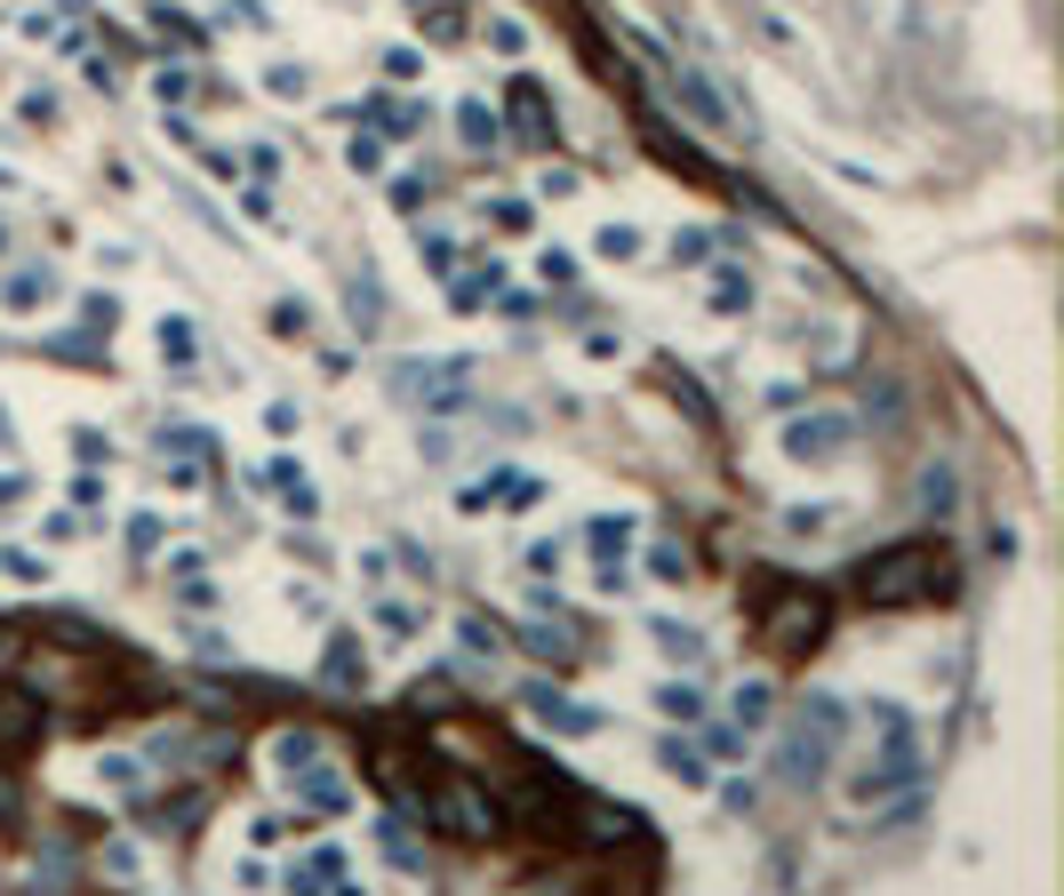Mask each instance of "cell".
Masks as SVG:
<instances>
[{
    "label": "cell",
    "mask_w": 1064,
    "mask_h": 896,
    "mask_svg": "<svg viewBox=\"0 0 1064 896\" xmlns=\"http://www.w3.org/2000/svg\"><path fill=\"white\" fill-rule=\"evenodd\" d=\"M672 96L689 105V121H697V128H712V136H720V128H737V121H729V105H720V88L697 73V64H672Z\"/></svg>",
    "instance_id": "8992f818"
},
{
    "label": "cell",
    "mask_w": 1064,
    "mask_h": 896,
    "mask_svg": "<svg viewBox=\"0 0 1064 896\" xmlns=\"http://www.w3.org/2000/svg\"><path fill=\"white\" fill-rule=\"evenodd\" d=\"M345 881H353L345 848H313V856H296V865H289V888H328V896H353Z\"/></svg>",
    "instance_id": "52a82bcc"
},
{
    "label": "cell",
    "mask_w": 1064,
    "mask_h": 896,
    "mask_svg": "<svg viewBox=\"0 0 1064 896\" xmlns=\"http://www.w3.org/2000/svg\"><path fill=\"white\" fill-rule=\"evenodd\" d=\"M264 88L289 96V105H304V96H313V73H304V64H264Z\"/></svg>",
    "instance_id": "cb8c5ba5"
},
{
    "label": "cell",
    "mask_w": 1064,
    "mask_h": 896,
    "mask_svg": "<svg viewBox=\"0 0 1064 896\" xmlns=\"http://www.w3.org/2000/svg\"><path fill=\"white\" fill-rule=\"evenodd\" d=\"M648 576H657V584H689V544L657 536V544H648Z\"/></svg>",
    "instance_id": "ac0fdd59"
},
{
    "label": "cell",
    "mask_w": 1064,
    "mask_h": 896,
    "mask_svg": "<svg viewBox=\"0 0 1064 896\" xmlns=\"http://www.w3.org/2000/svg\"><path fill=\"white\" fill-rule=\"evenodd\" d=\"M720 809H752V777H729V784H720Z\"/></svg>",
    "instance_id": "ee69618b"
},
{
    "label": "cell",
    "mask_w": 1064,
    "mask_h": 896,
    "mask_svg": "<svg viewBox=\"0 0 1064 896\" xmlns=\"http://www.w3.org/2000/svg\"><path fill=\"white\" fill-rule=\"evenodd\" d=\"M929 561H937L929 544H897V553H888L880 569H865V593H873V601H920V593L937 584V576H920Z\"/></svg>",
    "instance_id": "277c9868"
},
{
    "label": "cell",
    "mask_w": 1064,
    "mask_h": 896,
    "mask_svg": "<svg viewBox=\"0 0 1064 896\" xmlns=\"http://www.w3.org/2000/svg\"><path fill=\"white\" fill-rule=\"evenodd\" d=\"M345 160H353V168H361V177H368V168H376V160H385V136H353V145H345Z\"/></svg>",
    "instance_id": "f35d334b"
},
{
    "label": "cell",
    "mask_w": 1064,
    "mask_h": 896,
    "mask_svg": "<svg viewBox=\"0 0 1064 896\" xmlns=\"http://www.w3.org/2000/svg\"><path fill=\"white\" fill-rule=\"evenodd\" d=\"M521 648H529V657H568V633H561V625H529Z\"/></svg>",
    "instance_id": "d6a6232c"
},
{
    "label": "cell",
    "mask_w": 1064,
    "mask_h": 896,
    "mask_svg": "<svg viewBox=\"0 0 1064 896\" xmlns=\"http://www.w3.org/2000/svg\"><path fill=\"white\" fill-rule=\"evenodd\" d=\"M449 448H457V440H449V433H440V425H432V433L417 440V457H425V465H449Z\"/></svg>",
    "instance_id": "ab89813d"
},
{
    "label": "cell",
    "mask_w": 1064,
    "mask_h": 896,
    "mask_svg": "<svg viewBox=\"0 0 1064 896\" xmlns=\"http://www.w3.org/2000/svg\"><path fill=\"white\" fill-rule=\"evenodd\" d=\"M153 544H160V512H136V521H128V553H153Z\"/></svg>",
    "instance_id": "8d00e7d4"
},
{
    "label": "cell",
    "mask_w": 1064,
    "mask_h": 896,
    "mask_svg": "<svg viewBox=\"0 0 1064 896\" xmlns=\"http://www.w3.org/2000/svg\"><path fill=\"white\" fill-rule=\"evenodd\" d=\"M321 680H328V688H353V697L368 688V657H361V640H353V633H328V648H321Z\"/></svg>",
    "instance_id": "ba28073f"
},
{
    "label": "cell",
    "mask_w": 1064,
    "mask_h": 896,
    "mask_svg": "<svg viewBox=\"0 0 1064 896\" xmlns=\"http://www.w3.org/2000/svg\"><path fill=\"white\" fill-rule=\"evenodd\" d=\"M376 841H385V856H393L400 873H417V865H425V856H417V841H408L400 824H385V833H376Z\"/></svg>",
    "instance_id": "836d02e7"
},
{
    "label": "cell",
    "mask_w": 1064,
    "mask_h": 896,
    "mask_svg": "<svg viewBox=\"0 0 1064 896\" xmlns=\"http://www.w3.org/2000/svg\"><path fill=\"white\" fill-rule=\"evenodd\" d=\"M0 240H9V232H0Z\"/></svg>",
    "instance_id": "bcb514c9"
},
{
    "label": "cell",
    "mask_w": 1064,
    "mask_h": 896,
    "mask_svg": "<svg viewBox=\"0 0 1064 896\" xmlns=\"http://www.w3.org/2000/svg\"><path fill=\"white\" fill-rule=\"evenodd\" d=\"M73 457H81V465H113V440L81 425V433H73Z\"/></svg>",
    "instance_id": "d590c367"
},
{
    "label": "cell",
    "mask_w": 1064,
    "mask_h": 896,
    "mask_svg": "<svg viewBox=\"0 0 1064 896\" xmlns=\"http://www.w3.org/2000/svg\"><path fill=\"white\" fill-rule=\"evenodd\" d=\"M657 712L680 720V729H697V720H705V688H697V680H665V688H657Z\"/></svg>",
    "instance_id": "2e32d148"
},
{
    "label": "cell",
    "mask_w": 1064,
    "mask_h": 896,
    "mask_svg": "<svg viewBox=\"0 0 1064 896\" xmlns=\"http://www.w3.org/2000/svg\"><path fill=\"white\" fill-rule=\"evenodd\" d=\"M24 121H32V128H49V121H56V96L32 88V96H24Z\"/></svg>",
    "instance_id": "7bdbcfd3"
},
{
    "label": "cell",
    "mask_w": 1064,
    "mask_h": 896,
    "mask_svg": "<svg viewBox=\"0 0 1064 896\" xmlns=\"http://www.w3.org/2000/svg\"><path fill=\"white\" fill-rule=\"evenodd\" d=\"M440 809H449V824H457V833H465V841H480V833H489V824H497L489 809H480V801H472V792H449V801H440Z\"/></svg>",
    "instance_id": "7402d4cb"
},
{
    "label": "cell",
    "mask_w": 1064,
    "mask_h": 896,
    "mask_svg": "<svg viewBox=\"0 0 1064 896\" xmlns=\"http://www.w3.org/2000/svg\"><path fill=\"white\" fill-rule=\"evenodd\" d=\"M536 192H544V200H568V192H576V177H568V168H544V177H536Z\"/></svg>",
    "instance_id": "60d3db41"
},
{
    "label": "cell",
    "mask_w": 1064,
    "mask_h": 896,
    "mask_svg": "<svg viewBox=\"0 0 1064 896\" xmlns=\"http://www.w3.org/2000/svg\"><path fill=\"white\" fill-rule=\"evenodd\" d=\"M81 321L113 336V321H121V296H105V289H88V296H81Z\"/></svg>",
    "instance_id": "1f68e13d"
},
{
    "label": "cell",
    "mask_w": 1064,
    "mask_h": 896,
    "mask_svg": "<svg viewBox=\"0 0 1064 896\" xmlns=\"http://www.w3.org/2000/svg\"><path fill=\"white\" fill-rule=\"evenodd\" d=\"M712 313H752V281H744V272H712Z\"/></svg>",
    "instance_id": "603a6c76"
},
{
    "label": "cell",
    "mask_w": 1064,
    "mask_h": 896,
    "mask_svg": "<svg viewBox=\"0 0 1064 896\" xmlns=\"http://www.w3.org/2000/svg\"><path fill=\"white\" fill-rule=\"evenodd\" d=\"M289 777H296V792H304L313 809H345V784L321 777V761H304V769H289Z\"/></svg>",
    "instance_id": "d6986e66"
},
{
    "label": "cell",
    "mask_w": 1064,
    "mask_h": 896,
    "mask_svg": "<svg viewBox=\"0 0 1064 896\" xmlns=\"http://www.w3.org/2000/svg\"><path fill=\"white\" fill-rule=\"evenodd\" d=\"M489 49H497V56H529V24L497 9V17H489Z\"/></svg>",
    "instance_id": "d4e9b609"
},
{
    "label": "cell",
    "mask_w": 1064,
    "mask_h": 896,
    "mask_svg": "<svg viewBox=\"0 0 1064 896\" xmlns=\"http://www.w3.org/2000/svg\"><path fill=\"white\" fill-rule=\"evenodd\" d=\"M640 536V521H633V512H601V521L585 529V544H593V553L601 561H625V544Z\"/></svg>",
    "instance_id": "9a60e30c"
},
{
    "label": "cell",
    "mask_w": 1064,
    "mask_h": 896,
    "mask_svg": "<svg viewBox=\"0 0 1064 896\" xmlns=\"http://www.w3.org/2000/svg\"><path fill=\"white\" fill-rule=\"evenodd\" d=\"M593 257H601V264H633V257H640V225L608 217V225L593 232Z\"/></svg>",
    "instance_id": "e0dca14e"
},
{
    "label": "cell",
    "mask_w": 1064,
    "mask_h": 896,
    "mask_svg": "<svg viewBox=\"0 0 1064 896\" xmlns=\"http://www.w3.org/2000/svg\"><path fill=\"white\" fill-rule=\"evenodd\" d=\"M0 192H17V168H9V160H0Z\"/></svg>",
    "instance_id": "f6af8a7d"
},
{
    "label": "cell",
    "mask_w": 1064,
    "mask_h": 896,
    "mask_svg": "<svg viewBox=\"0 0 1064 896\" xmlns=\"http://www.w3.org/2000/svg\"><path fill=\"white\" fill-rule=\"evenodd\" d=\"M497 136H504V128H497V105H489V96H465V105H457V145H465V153H489Z\"/></svg>",
    "instance_id": "8fae6325"
},
{
    "label": "cell",
    "mask_w": 1064,
    "mask_h": 896,
    "mask_svg": "<svg viewBox=\"0 0 1064 896\" xmlns=\"http://www.w3.org/2000/svg\"><path fill=\"white\" fill-rule=\"evenodd\" d=\"M784 529H793V536H825V529H833V504H793V512H784Z\"/></svg>",
    "instance_id": "4dcf8cb0"
},
{
    "label": "cell",
    "mask_w": 1064,
    "mask_h": 896,
    "mask_svg": "<svg viewBox=\"0 0 1064 896\" xmlns=\"http://www.w3.org/2000/svg\"><path fill=\"white\" fill-rule=\"evenodd\" d=\"M192 353H200V336H192V321H185V313H168V321H160V361H177V368H192Z\"/></svg>",
    "instance_id": "ffe728a7"
},
{
    "label": "cell",
    "mask_w": 1064,
    "mask_h": 896,
    "mask_svg": "<svg viewBox=\"0 0 1064 896\" xmlns=\"http://www.w3.org/2000/svg\"><path fill=\"white\" fill-rule=\"evenodd\" d=\"M0 576H17V584H49V561L17 544V553H0Z\"/></svg>",
    "instance_id": "f546056e"
},
{
    "label": "cell",
    "mask_w": 1064,
    "mask_h": 896,
    "mask_svg": "<svg viewBox=\"0 0 1064 896\" xmlns=\"http://www.w3.org/2000/svg\"><path fill=\"white\" fill-rule=\"evenodd\" d=\"M417 73H425L417 49H385V81H417Z\"/></svg>",
    "instance_id": "74e56055"
},
{
    "label": "cell",
    "mask_w": 1064,
    "mask_h": 896,
    "mask_svg": "<svg viewBox=\"0 0 1064 896\" xmlns=\"http://www.w3.org/2000/svg\"><path fill=\"white\" fill-rule=\"evenodd\" d=\"M272 489L289 497V512H296V521H321V489H313V472H304L296 457H272Z\"/></svg>",
    "instance_id": "30bf717a"
},
{
    "label": "cell",
    "mask_w": 1064,
    "mask_h": 896,
    "mask_svg": "<svg viewBox=\"0 0 1064 896\" xmlns=\"http://www.w3.org/2000/svg\"><path fill=\"white\" fill-rule=\"evenodd\" d=\"M672 264H712V232H705V225H680V232H672Z\"/></svg>",
    "instance_id": "f1b7e54d"
},
{
    "label": "cell",
    "mask_w": 1064,
    "mask_h": 896,
    "mask_svg": "<svg viewBox=\"0 0 1064 896\" xmlns=\"http://www.w3.org/2000/svg\"><path fill=\"white\" fill-rule=\"evenodd\" d=\"M457 640L472 648V657H497V648H504V633L489 625V616H457Z\"/></svg>",
    "instance_id": "484cf974"
},
{
    "label": "cell",
    "mask_w": 1064,
    "mask_h": 896,
    "mask_svg": "<svg viewBox=\"0 0 1064 896\" xmlns=\"http://www.w3.org/2000/svg\"><path fill=\"white\" fill-rule=\"evenodd\" d=\"M769 712H776V688H769V680H744L737 697H729V720H737L744 737H752V729H769Z\"/></svg>",
    "instance_id": "5bb4252c"
},
{
    "label": "cell",
    "mask_w": 1064,
    "mask_h": 896,
    "mask_svg": "<svg viewBox=\"0 0 1064 896\" xmlns=\"http://www.w3.org/2000/svg\"><path fill=\"white\" fill-rule=\"evenodd\" d=\"M648 640H657L680 673H697V665H705V633H697V625H672V616H657V625H648Z\"/></svg>",
    "instance_id": "7c38bea8"
},
{
    "label": "cell",
    "mask_w": 1064,
    "mask_h": 896,
    "mask_svg": "<svg viewBox=\"0 0 1064 896\" xmlns=\"http://www.w3.org/2000/svg\"><path fill=\"white\" fill-rule=\"evenodd\" d=\"M841 737H848V705H841V697H809V705L793 712V729H784V744H776V777H784V784H816V777L833 769Z\"/></svg>",
    "instance_id": "6da1fadb"
},
{
    "label": "cell",
    "mask_w": 1064,
    "mask_h": 896,
    "mask_svg": "<svg viewBox=\"0 0 1064 896\" xmlns=\"http://www.w3.org/2000/svg\"><path fill=\"white\" fill-rule=\"evenodd\" d=\"M697 729H705V761H737V752H744V729H737V720H729V729H712V720H697Z\"/></svg>",
    "instance_id": "83f0119b"
},
{
    "label": "cell",
    "mask_w": 1064,
    "mask_h": 896,
    "mask_svg": "<svg viewBox=\"0 0 1064 896\" xmlns=\"http://www.w3.org/2000/svg\"><path fill=\"white\" fill-rule=\"evenodd\" d=\"M304 329H313V321H304V304H296V296L272 304V336H304Z\"/></svg>",
    "instance_id": "e575fe53"
},
{
    "label": "cell",
    "mask_w": 1064,
    "mask_h": 896,
    "mask_svg": "<svg viewBox=\"0 0 1064 896\" xmlns=\"http://www.w3.org/2000/svg\"><path fill=\"white\" fill-rule=\"evenodd\" d=\"M465 376H472V368L449 361V353H425V361L408 353V361L385 368V393H393V400H425V408H465V400H472Z\"/></svg>",
    "instance_id": "7a4b0ae2"
},
{
    "label": "cell",
    "mask_w": 1064,
    "mask_h": 896,
    "mask_svg": "<svg viewBox=\"0 0 1064 896\" xmlns=\"http://www.w3.org/2000/svg\"><path fill=\"white\" fill-rule=\"evenodd\" d=\"M521 697H529V712H536L553 737H601V712H593V705H568L561 688H521Z\"/></svg>",
    "instance_id": "5b68a950"
},
{
    "label": "cell",
    "mask_w": 1064,
    "mask_h": 896,
    "mask_svg": "<svg viewBox=\"0 0 1064 896\" xmlns=\"http://www.w3.org/2000/svg\"><path fill=\"white\" fill-rule=\"evenodd\" d=\"M952 465H920V512H952Z\"/></svg>",
    "instance_id": "44dd1931"
},
{
    "label": "cell",
    "mask_w": 1064,
    "mask_h": 896,
    "mask_svg": "<svg viewBox=\"0 0 1064 896\" xmlns=\"http://www.w3.org/2000/svg\"><path fill=\"white\" fill-rule=\"evenodd\" d=\"M657 761H665V777H680V784H712V761L697 752V737H665Z\"/></svg>",
    "instance_id": "4fadbf2b"
},
{
    "label": "cell",
    "mask_w": 1064,
    "mask_h": 896,
    "mask_svg": "<svg viewBox=\"0 0 1064 896\" xmlns=\"http://www.w3.org/2000/svg\"><path fill=\"white\" fill-rule=\"evenodd\" d=\"M449 249H457V240H425V272H440V281H449V264H457Z\"/></svg>",
    "instance_id": "b9f144b4"
},
{
    "label": "cell",
    "mask_w": 1064,
    "mask_h": 896,
    "mask_svg": "<svg viewBox=\"0 0 1064 896\" xmlns=\"http://www.w3.org/2000/svg\"><path fill=\"white\" fill-rule=\"evenodd\" d=\"M56 296V264H17L9 281H0V304L9 313H32V304H49Z\"/></svg>",
    "instance_id": "9c48e42d"
},
{
    "label": "cell",
    "mask_w": 1064,
    "mask_h": 896,
    "mask_svg": "<svg viewBox=\"0 0 1064 896\" xmlns=\"http://www.w3.org/2000/svg\"><path fill=\"white\" fill-rule=\"evenodd\" d=\"M856 448V417L848 408H809V417L784 425V457L793 465H841Z\"/></svg>",
    "instance_id": "3957f363"
},
{
    "label": "cell",
    "mask_w": 1064,
    "mask_h": 896,
    "mask_svg": "<svg viewBox=\"0 0 1064 896\" xmlns=\"http://www.w3.org/2000/svg\"><path fill=\"white\" fill-rule=\"evenodd\" d=\"M272 761H281V769H304V761H321V737H304V729L272 737Z\"/></svg>",
    "instance_id": "4316f807"
}]
</instances>
